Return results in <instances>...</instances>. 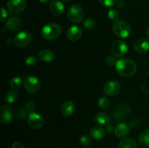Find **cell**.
I'll return each mask as SVG.
<instances>
[{
    "mask_svg": "<svg viewBox=\"0 0 149 148\" xmlns=\"http://www.w3.org/2000/svg\"><path fill=\"white\" fill-rule=\"evenodd\" d=\"M25 108L27 110L28 112H30V113H33L34 111L35 108H36V105H35L34 102L31 100H29L26 102L25 104Z\"/></svg>",
    "mask_w": 149,
    "mask_h": 148,
    "instance_id": "obj_33",
    "label": "cell"
},
{
    "mask_svg": "<svg viewBox=\"0 0 149 148\" xmlns=\"http://www.w3.org/2000/svg\"><path fill=\"white\" fill-rule=\"evenodd\" d=\"M115 5L116 6V7L119 9H123L125 8V2L123 1V0H118L116 1V4Z\"/></svg>",
    "mask_w": 149,
    "mask_h": 148,
    "instance_id": "obj_36",
    "label": "cell"
},
{
    "mask_svg": "<svg viewBox=\"0 0 149 148\" xmlns=\"http://www.w3.org/2000/svg\"><path fill=\"white\" fill-rule=\"evenodd\" d=\"M108 17L112 21H116V20H119V12L117 11L115 9H112V10H110L108 12Z\"/></svg>",
    "mask_w": 149,
    "mask_h": 148,
    "instance_id": "obj_30",
    "label": "cell"
},
{
    "mask_svg": "<svg viewBox=\"0 0 149 148\" xmlns=\"http://www.w3.org/2000/svg\"><path fill=\"white\" fill-rule=\"evenodd\" d=\"M82 36V30L79 26H72L68 28L66 31V36L71 41H77Z\"/></svg>",
    "mask_w": 149,
    "mask_h": 148,
    "instance_id": "obj_12",
    "label": "cell"
},
{
    "mask_svg": "<svg viewBox=\"0 0 149 148\" xmlns=\"http://www.w3.org/2000/svg\"><path fill=\"white\" fill-rule=\"evenodd\" d=\"M12 148H24V147L20 142H15L12 145Z\"/></svg>",
    "mask_w": 149,
    "mask_h": 148,
    "instance_id": "obj_37",
    "label": "cell"
},
{
    "mask_svg": "<svg viewBox=\"0 0 149 148\" xmlns=\"http://www.w3.org/2000/svg\"><path fill=\"white\" fill-rule=\"evenodd\" d=\"M90 136L95 140H102L106 136V131L103 127L99 126H94L90 129Z\"/></svg>",
    "mask_w": 149,
    "mask_h": 148,
    "instance_id": "obj_19",
    "label": "cell"
},
{
    "mask_svg": "<svg viewBox=\"0 0 149 148\" xmlns=\"http://www.w3.org/2000/svg\"><path fill=\"white\" fill-rule=\"evenodd\" d=\"M100 4L103 7L109 8V7H113L114 4H116V0H98Z\"/></svg>",
    "mask_w": 149,
    "mask_h": 148,
    "instance_id": "obj_32",
    "label": "cell"
},
{
    "mask_svg": "<svg viewBox=\"0 0 149 148\" xmlns=\"http://www.w3.org/2000/svg\"><path fill=\"white\" fill-rule=\"evenodd\" d=\"M41 3H47V1H49V0H39Z\"/></svg>",
    "mask_w": 149,
    "mask_h": 148,
    "instance_id": "obj_40",
    "label": "cell"
},
{
    "mask_svg": "<svg viewBox=\"0 0 149 148\" xmlns=\"http://www.w3.org/2000/svg\"><path fill=\"white\" fill-rule=\"evenodd\" d=\"M23 26V21L18 17L13 16L9 17L5 23V27L10 31H16L20 30Z\"/></svg>",
    "mask_w": 149,
    "mask_h": 148,
    "instance_id": "obj_11",
    "label": "cell"
},
{
    "mask_svg": "<svg viewBox=\"0 0 149 148\" xmlns=\"http://www.w3.org/2000/svg\"><path fill=\"white\" fill-rule=\"evenodd\" d=\"M95 120L100 126H107L110 123V117L107 113H98L95 117Z\"/></svg>",
    "mask_w": 149,
    "mask_h": 148,
    "instance_id": "obj_21",
    "label": "cell"
},
{
    "mask_svg": "<svg viewBox=\"0 0 149 148\" xmlns=\"http://www.w3.org/2000/svg\"><path fill=\"white\" fill-rule=\"evenodd\" d=\"M130 113V107L125 103H122L119 104L116 108L114 113H113V118L116 120H122L125 118L127 115Z\"/></svg>",
    "mask_w": 149,
    "mask_h": 148,
    "instance_id": "obj_13",
    "label": "cell"
},
{
    "mask_svg": "<svg viewBox=\"0 0 149 148\" xmlns=\"http://www.w3.org/2000/svg\"><path fill=\"white\" fill-rule=\"evenodd\" d=\"M111 51L113 56L116 57H121L127 54L128 51V46L124 41L116 40L112 44Z\"/></svg>",
    "mask_w": 149,
    "mask_h": 148,
    "instance_id": "obj_6",
    "label": "cell"
},
{
    "mask_svg": "<svg viewBox=\"0 0 149 148\" xmlns=\"http://www.w3.org/2000/svg\"><path fill=\"white\" fill-rule=\"evenodd\" d=\"M18 97V94H17V91L15 90H10V91H7L5 94L4 96V100L7 102V103H14L16 101V100Z\"/></svg>",
    "mask_w": 149,
    "mask_h": 148,
    "instance_id": "obj_24",
    "label": "cell"
},
{
    "mask_svg": "<svg viewBox=\"0 0 149 148\" xmlns=\"http://www.w3.org/2000/svg\"><path fill=\"white\" fill-rule=\"evenodd\" d=\"M61 26L55 23H50L45 25L41 31L42 38L48 41L55 40L61 35Z\"/></svg>",
    "mask_w": 149,
    "mask_h": 148,
    "instance_id": "obj_2",
    "label": "cell"
},
{
    "mask_svg": "<svg viewBox=\"0 0 149 148\" xmlns=\"http://www.w3.org/2000/svg\"><path fill=\"white\" fill-rule=\"evenodd\" d=\"M118 148H138V145L134 139L125 138L119 142Z\"/></svg>",
    "mask_w": 149,
    "mask_h": 148,
    "instance_id": "obj_23",
    "label": "cell"
},
{
    "mask_svg": "<svg viewBox=\"0 0 149 148\" xmlns=\"http://www.w3.org/2000/svg\"><path fill=\"white\" fill-rule=\"evenodd\" d=\"M96 23L95 20L94 18H92V17H89V18L86 19L85 20L83 23V26L85 28L88 29V30H93L96 27Z\"/></svg>",
    "mask_w": 149,
    "mask_h": 148,
    "instance_id": "obj_27",
    "label": "cell"
},
{
    "mask_svg": "<svg viewBox=\"0 0 149 148\" xmlns=\"http://www.w3.org/2000/svg\"><path fill=\"white\" fill-rule=\"evenodd\" d=\"M65 6L62 1L58 0H52L49 4V10L54 15L59 16L63 13Z\"/></svg>",
    "mask_w": 149,
    "mask_h": 148,
    "instance_id": "obj_16",
    "label": "cell"
},
{
    "mask_svg": "<svg viewBox=\"0 0 149 148\" xmlns=\"http://www.w3.org/2000/svg\"><path fill=\"white\" fill-rule=\"evenodd\" d=\"M26 0H9L7 3V10L13 15L21 13L26 9Z\"/></svg>",
    "mask_w": 149,
    "mask_h": 148,
    "instance_id": "obj_8",
    "label": "cell"
},
{
    "mask_svg": "<svg viewBox=\"0 0 149 148\" xmlns=\"http://www.w3.org/2000/svg\"><path fill=\"white\" fill-rule=\"evenodd\" d=\"M134 49L138 53H145L149 50V40L146 39H138L134 44Z\"/></svg>",
    "mask_w": 149,
    "mask_h": 148,
    "instance_id": "obj_18",
    "label": "cell"
},
{
    "mask_svg": "<svg viewBox=\"0 0 149 148\" xmlns=\"http://www.w3.org/2000/svg\"><path fill=\"white\" fill-rule=\"evenodd\" d=\"M37 62V58L34 55L28 56L25 59V63L27 66H33Z\"/></svg>",
    "mask_w": 149,
    "mask_h": 148,
    "instance_id": "obj_31",
    "label": "cell"
},
{
    "mask_svg": "<svg viewBox=\"0 0 149 148\" xmlns=\"http://www.w3.org/2000/svg\"><path fill=\"white\" fill-rule=\"evenodd\" d=\"M75 109V104L72 101H65L63 103L61 107V114L65 117H68L74 114Z\"/></svg>",
    "mask_w": 149,
    "mask_h": 148,
    "instance_id": "obj_17",
    "label": "cell"
},
{
    "mask_svg": "<svg viewBox=\"0 0 149 148\" xmlns=\"http://www.w3.org/2000/svg\"><path fill=\"white\" fill-rule=\"evenodd\" d=\"M138 141L141 147H149V129H146L140 133Z\"/></svg>",
    "mask_w": 149,
    "mask_h": 148,
    "instance_id": "obj_22",
    "label": "cell"
},
{
    "mask_svg": "<svg viewBox=\"0 0 149 148\" xmlns=\"http://www.w3.org/2000/svg\"><path fill=\"white\" fill-rule=\"evenodd\" d=\"M15 116L16 118L19 119H24L28 115V111L26 108H23V107H20L17 110H16L15 111Z\"/></svg>",
    "mask_w": 149,
    "mask_h": 148,
    "instance_id": "obj_29",
    "label": "cell"
},
{
    "mask_svg": "<svg viewBox=\"0 0 149 148\" xmlns=\"http://www.w3.org/2000/svg\"><path fill=\"white\" fill-rule=\"evenodd\" d=\"M116 57L114 56H108L106 59V63L108 64L109 65H116Z\"/></svg>",
    "mask_w": 149,
    "mask_h": 148,
    "instance_id": "obj_34",
    "label": "cell"
},
{
    "mask_svg": "<svg viewBox=\"0 0 149 148\" xmlns=\"http://www.w3.org/2000/svg\"><path fill=\"white\" fill-rule=\"evenodd\" d=\"M112 29L116 36L123 39L128 37L131 33L130 26L126 21L122 20L115 21L112 26Z\"/></svg>",
    "mask_w": 149,
    "mask_h": 148,
    "instance_id": "obj_3",
    "label": "cell"
},
{
    "mask_svg": "<svg viewBox=\"0 0 149 148\" xmlns=\"http://www.w3.org/2000/svg\"><path fill=\"white\" fill-rule=\"evenodd\" d=\"M106 131H107V132H109V133H111V132L114 131V129H113L112 125H107V126H106Z\"/></svg>",
    "mask_w": 149,
    "mask_h": 148,
    "instance_id": "obj_38",
    "label": "cell"
},
{
    "mask_svg": "<svg viewBox=\"0 0 149 148\" xmlns=\"http://www.w3.org/2000/svg\"><path fill=\"white\" fill-rule=\"evenodd\" d=\"M7 17V12L3 7H1V22H4Z\"/></svg>",
    "mask_w": 149,
    "mask_h": 148,
    "instance_id": "obj_35",
    "label": "cell"
},
{
    "mask_svg": "<svg viewBox=\"0 0 149 148\" xmlns=\"http://www.w3.org/2000/svg\"><path fill=\"white\" fill-rule=\"evenodd\" d=\"M80 143L84 147H88L91 145L92 144V139L89 135L84 134L81 136L80 138Z\"/></svg>",
    "mask_w": 149,
    "mask_h": 148,
    "instance_id": "obj_28",
    "label": "cell"
},
{
    "mask_svg": "<svg viewBox=\"0 0 149 148\" xmlns=\"http://www.w3.org/2000/svg\"><path fill=\"white\" fill-rule=\"evenodd\" d=\"M14 44L20 48H25L32 41V36L29 32H19L14 38Z\"/></svg>",
    "mask_w": 149,
    "mask_h": 148,
    "instance_id": "obj_7",
    "label": "cell"
},
{
    "mask_svg": "<svg viewBox=\"0 0 149 148\" xmlns=\"http://www.w3.org/2000/svg\"><path fill=\"white\" fill-rule=\"evenodd\" d=\"M67 16L70 21L74 23H79L83 20L84 12L81 6L78 4H72L70 6L67 12Z\"/></svg>",
    "mask_w": 149,
    "mask_h": 148,
    "instance_id": "obj_4",
    "label": "cell"
},
{
    "mask_svg": "<svg viewBox=\"0 0 149 148\" xmlns=\"http://www.w3.org/2000/svg\"><path fill=\"white\" fill-rule=\"evenodd\" d=\"M130 133V126L126 123H120L115 127L114 134L119 139L127 137Z\"/></svg>",
    "mask_w": 149,
    "mask_h": 148,
    "instance_id": "obj_15",
    "label": "cell"
},
{
    "mask_svg": "<svg viewBox=\"0 0 149 148\" xmlns=\"http://www.w3.org/2000/svg\"><path fill=\"white\" fill-rule=\"evenodd\" d=\"M109 100L108 97H106V96H102L100 97V99L98 100L97 102V105L102 110H105V109H107L109 106Z\"/></svg>",
    "mask_w": 149,
    "mask_h": 148,
    "instance_id": "obj_26",
    "label": "cell"
},
{
    "mask_svg": "<svg viewBox=\"0 0 149 148\" xmlns=\"http://www.w3.org/2000/svg\"><path fill=\"white\" fill-rule=\"evenodd\" d=\"M146 36H147V37L149 39V29H148V30H146Z\"/></svg>",
    "mask_w": 149,
    "mask_h": 148,
    "instance_id": "obj_41",
    "label": "cell"
},
{
    "mask_svg": "<svg viewBox=\"0 0 149 148\" xmlns=\"http://www.w3.org/2000/svg\"><path fill=\"white\" fill-rule=\"evenodd\" d=\"M23 84L26 89L31 94L38 92L41 88V83L38 78L33 75L26 77L23 80Z\"/></svg>",
    "mask_w": 149,
    "mask_h": 148,
    "instance_id": "obj_5",
    "label": "cell"
},
{
    "mask_svg": "<svg viewBox=\"0 0 149 148\" xmlns=\"http://www.w3.org/2000/svg\"><path fill=\"white\" fill-rule=\"evenodd\" d=\"M38 57L39 59L43 62H50L55 59V53L50 49H44L39 52Z\"/></svg>",
    "mask_w": 149,
    "mask_h": 148,
    "instance_id": "obj_20",
    "label": "cell"
},
{
    "mask_svg": "<svg viewBox=\"0 0 149 148\" xmlns=\"http://www.w3.org/2000/svg\"><path fill=\"white\" fill-rule=\"evenodd\" d=\"M22 83H23V81H22L21 78H20V77L16 76L11 78V80H10V85L12 89L15 90L20 88V86H22Z\"/></svg>",
    "mask_w": 149,
    "mask_h": 148,
    "instance_id": "obj_25",
    "label": "cell"
},
{
    "mask_svg": "<svg viewBox=\"0 0 149 148\" xmlns=\"http://www.w3.org/2000/svg\"><path fill=\"white\" fill-rule=\"evenodd\" d=\"M13 114L11 108L9 106L4 104L0 107V122L4 124L10 123L13 120Z\"/></svg>",
    "mask_w": 149,
    "mask_h": 148,
    "instance_id": "obj_14",
    "label": "cell"
},
{
    "mask_svg": "<svg viewBox=\"0 0 149 148\" xmlns=\"http://www.w3.org/2000/svg\"><path fill=\"white\" fill-rule=\"evenodd\" d=\"M122 90L120 84L116 81H109L105 84L103 87V91L108 96L114 97L118 95Z\"/></svg>",
    "mask_w": 149,
    "mask_h": 148,
    "instance_id": "obj_9",
    "label": "cell"
},
{
    "mask_svg": "<svg viewBox=\"0 0 149 148\" xmlns=\"http://www.w3.org/2000/svg\"><path fill=\"white\" fill-rule=\"evenodd\" d=\"M61 1H64V2H68V1H71V0H61Z\"/></svg>",
    "mask_w": 149,
    "mask_h": 148,
    "instance_id": "obj_42",
    "label": "cell"
},
{
    "mask_svg": "<svg viewBox=\"0 0 149 148\" xmlns=\"http://www.w3.org/2000/svg\"><path fill=\"white\" fill-rule=\"evenodd\" d=\"M115 66L118 73L124 77L132 76L137 71V65L135 62L127 58L119 59L116 62Z\"/></svg>",
    "mask_w": 149,
    "mask_h": 148,
    "instance_id": "obj_1",
    "label": "cell"
},
{
    "mask_svg": "<svg viewBox=\"0 0 149 148\" xmlns=\"http://www.w3.org/2000/svg\"><path fill=\"white\" fill-rule=\"evenodd\" d=\"M7 42L9 44H11L13 43V42H14V40H13V39H10H10H7Z\"/></svg>",
    "mask_w": 149,
    "mask_h": 148,
    "instance_id": "obj_39",
    "label": "cell"
},
{
    "mask_svg": "<svg viewBox=\"0 0 149 148\" xmlns=\"http://www.w3.org/2000/svg\"><path fill=\"white\" fill-rule=\"evenodd\" d=\"M27 122L31 128L33 129H39L43 126L45 120L40 114L33 112V113H31L28 116Z\"/></svg>",
    "mask_w": 149,
    "mask_h": 148,
    "instance_id": "obj_10",
    "label": "cell"
}]
</instances>
